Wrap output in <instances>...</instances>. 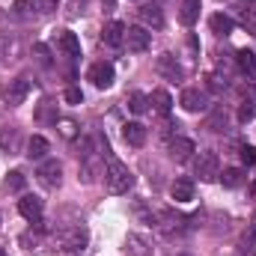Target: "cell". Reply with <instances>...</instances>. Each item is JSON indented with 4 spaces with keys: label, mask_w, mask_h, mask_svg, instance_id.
Listing matches in <instances>:
<instances>
[{
    "label": "cell",
    "mask_w": 256,
    "mask_h": 256,
    "mask_svg": "<svg viewBox=\"0 0 256 256\" xmlns=\"http://www.w3.org/2000/svg\"><path fill=\"white\" fill-rule=\"evenodd\" d=\"M104 185H108V191H110V194H128V191H131V185H134V176H131V170H128L120 158H114V155L108 158Z\"/></svg>",
    "instance_id": "6da1fadb"
},
{
    "label": "cell",
    "mask_w": 256,
    "mask_h": 256,
    "mask_svg": "<svg viewBox=\"0 0 256 256\" xmlns=\"http://www.w3.org/2000/svg\"><path fill=\"white\" fill-rule=\"evenodd\" d=\"M84 248H86V230L84 226H72V230H63L57 236V250L63 256H78L84 254Z\"/></svg>",
    "instance_id": "7a4b0ae2"
},
{
    "label": "cell",
    "mask_w": 256,
    "mask_h": 256,
    "mask_svg": "<svg viewBox=\"0 0 256 256\" xmlns=\"http://www.w3.org/2000/svg\"><path fill=\"white\" fill-rule=\"evenodd\" d=\"M194 176H200V182H214L220 176V161L212 149H202L194 158Z\"/></svg>",
    "instance_id": "3957f363"
},
{
    "label": "cell",
    "mask_w": 256,
    "mask_h": 256,
    "mask_svg": "<svg viewBox=\"0 0 256 256\" xmlns=\"http://www.w3.org/2000/svg\"><path fill=\"white\" fill-rule=\"evenodd\" d=\"M179 104H182L188 114H202V110L208 108V96H206V90H200V86H185Z\"/></svg>",
    "instance_id": "277c9868"
},
{
    "label": "cell",
    "mask_w": 256,
    "mask_h": 256,
    "mask_svg": "<svg viewBox=\"0 0 256 256\" xmlns=\"http://www.w3.org/2000/svg\"><path fill=\"white\" fill-rule=\"evenodd\" d=\"M155 72L161 74V78H167V80H182L185 78V68H182V63L167 51V54H161L158 60H155Z\"/></svg>",
    "instance_id": "5b68a950"
},
{
    "label": "cell",
    "mask_w": 256,
    "mask_h": 256,
    "mask_svg": "<svg viewBox=\"0 0 256 256\" xmlns=\"http://www.w3.org/2000/svg\"><path fill=\"white\" fill-rule=\"evenodd\" d=\"M102 158H104V155H98V152H92V155H84V158H80V182H84V185H92V182H96V176H102V173H104Z\"/></svg>",
    "instance_id": "8992f818"
},
{
    "label": "cell",
    "mask_w": 256,
    "mask_h": 256,
    "mask_svg": "<svg viewBox=\"0 0 256 256\" xmlns=\"http://www.w3.org/2000/svg\"><path fill=\"white\" fill-rule=\"evenodd\" d=\"M36 176H39V182H42L45 188H57V185H60V179H63V167H60V161L45 158V161L39 164Z\"/></svg>",
    "instance_id": "52a82bcc"
},
{
    "label": "cell",
    "mask_w": 256,
    "mask_h": 256,
    "mask_svg": "<svg viewBox=\"0 0 256 256\" xmlns=\"http://www.w3.org/2000/svg\"><path fill=\"white\" fill-rule=\"evenodd\" d=\"M155 224H158L167 236H173V232H182V230H185L188 218H185V214H179V212H173V208H164V212H158V214H155Z\"/></svg>",
    "instance_id": "ba28073f"
},
{
    "label": "cell",
    "mask_w": 256,
    "mask_h": 256,
    "mask_svg": "<svg viewBox=\"0 0 256 256\" xmlns=\"http://www.w3.org/2000/svg\"><path fill=\"white\" fill-rule=\"evenodd\" d=\"M27 92H30V80H27V78H15V80L6 86L3 98H6V104H9V108H18V104H24Z\"/></svg>",
    "instance_id": "9c48e42d"
},
{
    "label": "cell",
    "mask_w": 256,
    "mask_h": 256,
    "mask_svg": "<svg viewBox=\"0 0 256 256\" xmlns=\"http://www.w3.org/2000/svg\"><path fill=\"white\" fill-rule=\"evenodd\" d=\"M86 78L92 80V86H98V90H108L110 84H114V66L110 63H92L90 66V72H86Z\"/></svg>",
    "instance_id": "30bf717a"
},
{
    "label": "cell",
    "mask_w": 256,
    "mask_h": 256,
    "mask_svg": "<svg viewBox=\"0 0 256 256\" xmlns=\"http://www.w3.org/2000/svg\"><path fill=\"white\" fill-rule=\"evenodd\" d=\"M167 149H170V158L173 161H188L194 152H196V146H194L191 137H170V143H167Z\"/></svg>",
    "instance_id": "8fae6325"
},
{
    "label": "cell",
    "mask_w": 256,
    "mask_h": 256,
    "mask_svg": "<svg viewBox=\"0 0 256 256\" xmlns=\"http://www.w3.org/2000/svg\"><path fill=\"white\" fill-rule=\"evenodd\" d=\"M102 42H104L108 48L126 45V24H122V21H108V24L102 27Z\"/></svg>",
    "instance_id": "7c38bea8"
},
{
    "label": "cell",
    "mask_w": 256,
    "mask_h": 256,
    "mask_svg": "<svg viewBox=\"0 0 256 256\" xmlns=\"http://www.w3.org/2000/svg\"><path fill=\"white\" fill-rule=\"evenodd\" d=\"M256 116V92L250 86H244L238 92V122H250Z\"/></svg>",
    "instance_id": "4fadbf2b"
},
{
    "label": "cell",
    "mask_w": 256,
    "mask_h": 256,
    "mask_svg": "<svg viewBox=\"0 0 256 256\" xmlns=\"http://www.w3.org/2000/svg\"><path fill=\"white\" fill-rule=\"evenodd\" d=\"M149 33L143 30V27H126V45L128 51H134V54H143L146 48H149Z\"/></svg>",
    "instance_id": "5bb4252c"
},
{
    "label": "cell",
    "mask_w": 256,
    "mask_h": 256,
    "mask_svg": "<svg viewBox=\"0 0 256 256\" xmlns=\"http://www.w3.org/2000/svg\"><path fill=\"white\" fill-rule=\"evenodd\" d=\"M137 15H140V21H143L146 27H155V30L164 27V12H161L158 3H143V6L137 9Z\"/></svg>",
    "instance_id": "9a60e30c"
},
{
    "label": "cell",
    "mask_w": 256,
    "mask_h": 256,
    "mask_svg": "<svg viewBox=\"0 0 256 256\" xmlns=\"http://www.w3.org/2000/svg\"><path fill=\"white\" fill-rule=\"evenodd\" d=\"M42 208H45V206H42V200H39L36 194H24V196L18 200V212H21L27 220H39V218H42Z\"/></svg>",
    "instance_id": "2e32d148"
},
{
    "label": "cell",
    "mask_w": 256,
    "mask_h": 256,
    "mask_svg": "<svg viewBox=\"0 0 256 256\" xmlns=\"http://www.w3.org/2000/svg\"><path fill=\"white\" fill-rule=\"evenodd\" d=\"M57 51H63L68 60L80 57V39H78L72 30H60V36H57Z\"/></svg>",
    "instance_id": "e0dca14e"
},
{
    "label": "cell",
    "mask_w": 256,
    "mask_h": 256,
    "mask_svg": "<svg viewBox=\"0 0 256 256\" xmlns=\"http://www.w3.org/2000/svg\"><path fill=\"white\" fill-rule=\"evenodd\" d=\"M18 146H21V131L15 126H6V128H0V149L3 152H18Z\"/></svg>",
    "instance_id": "ac0fdd59"
},
{
    "label": "cell",
    "mask_w": 256,
    "mask_h": 256,
    "mask_svg": "<svg viewBox=\"0 0 256 256\" xmlns=\"http://www.w3.org/2000/svg\"><path fill=\"white\" fill-rule=\"evenodd\" d=\"M27 158H30V161H45V158H48V140H45L42 134H33V137L27 140Z\"/></svg>",
    "instance_id": "d6986e66"
},
{
    "label": "cell",
    "mask_w": 256,
    "mask_h": 256,
    "mask_svg": "<svg viewBox=\"0 0 256 256\" xmlns=\"http://www.w3.org/2000/svg\"><path fill=\"white\" fill-rule=\"evenodd\" d=\"M36 122H42V126H57V122H60V120H57V102L45 98V102L36 108Z\"/></svg>",
    "instance_id": "ffe728a7"
},
{
    "label": "cell",
    "mask_w": 256,
    "mask_h": 256,
    "mask_svg": "<svg viewBox=\"0 0 256 256\" xmlns=\"http://www.w3.org/2000/svg\"><path fill=\"white\" fill-rule=\"evenodd\" d=\"M170 196H173L176 202H191L194 200V182L191 179H176V182L170 185Z\"/></svg>",
    "instance_id": "44dd1931"
},
{
    "label": "cell",
    "mask_w": 256,
    "mask_h": 256,
    "mask_svg": "<svg viewBox=\"0 0 256 256\" xmlns=\"http://www.w3.org/2000/svg\"><path fill=\"white\" fill-rule=\"evenodd\" d=\"M200 0H182V6H179V21L185 24V27H194L196 24V18H200Z\"/></svg>",
    "instance_id": "7402d4cb"
},
{
    "label": "cell",
    "mask_w": 256,
    "mask_h": 256,
    "mask_svg": "<svg viewBox=\"0 0 256 256\" xmlns=\"http://www.w3.org/2000/svg\"><path fill=\"white\" fill-rule=\"evenodd\" d=\"M149 104H152V110H155V114L167 116V114H170V108H173V98H170V92H167V90H155V92L149 96Z\"/></svg>",
    "instance_id": "603a6c76"
},
{
    "label": "cell",
    "mask_w": 256,
    "mask_h": 256,
    "mask_svg": "<svg viewBox=\"0 0 256 256\" xmlns=\"http://www.w3.org/2000/svg\"><path fill=\"white\" fill-rule=\"evenodd\" d=\"M122 137H126L128 146H143L146 143V128L140 122H128V126H122Z\"/></svg>",
    "instance_id": "cb8c5ba5"
},
{
    "label": "cell",
    "mask_w": 256,
    "mask_h": 256,
    "mask_svg": "<svg viewBox=\"0 0 256 256\" xmlns=\"http://www.w3.org/2000/svg\"><path fill=\"white\" fill-rule=\"evenodd\" d=\"M208 24H212V30H214L218 36H230V33L236 30V21H232L230 15H224V12L212 15V18H208Z\"/></svg>",
    "instance_id": "d4e9b609"
},
{
    "label": "cell",
    "mask_w": 256,
    "mask_h": 256,
    "mask_svg": "<svg viewBox=\"0 0 256 256\" xmlns=\"http://www.w3.org/2000/svg\"><path fill=\"white\" fill-rule=\"evenodd\" d=\"M218 179L224 182V188H242V185L248 182L244 170H238V167H230V170H224V176H218Z\"/></svg>",
    "instance_id": "484cf974"
},
{
    "label": "cell",
    "mask_w": 256,
    "mask_h": 256,
    "mask_svg": "<svg viewBox=\"0 0 256 256\" xmlns=\"http://www.w3.org/2000/svg\"><path fill=\"white\" fill-rule=\"evenodd\" d=\"M126 254L128 256H149V244H146V238H140V236H128L126 238Z\"/></svg>",
    "instance_id": "4316f807"
},
{
    "label": "cell",
    "mask_w": 256,
    "mask_h": 256,
    "mask_svg": "<svg viewBox=\"0 0 256 256\" xmlns=\"http://www.w3.org/2000/svg\"><path fill=\"white\" fill-rule=\"evenodd\" d=\"M206 128H208V131H214V134L226 131V114H224V108H214V110L206 116Z\"/></svg>",
    "instance_id": "83f0119b"
},
{
    "label": "cell",
    "mask_w": 256,
    "mask_h": 256,
    "mask_svg": "<svg viewBox=\"0 0 256 256\" xmlns=\"http://www.w3.org/2000/svg\"><path fill=\"white\" fill-rule=\"evenodd\" d=\"M126 104H128V110H131V114H137V116H140V114H146V110H149V96H143V92H131V96L126 98Z\"/></svg>",
    "instance_id": "f1b7e54d"
},
{
    "label": "cell",
    "mask_w": 256,
    "mask_h": 256,
    "mask_svg": "<svg viewBox=\"0 0 256 256\" xmlns=\"http://www.w3.org/2000/svg\"><path fill=\"white\" fill-rule=\"evenodd\" d=\"M236 63H238V68H242V72L254 74V72H256V54H254V51H248V48H242V51L236 54Z\"/></svg>",
    "instance_id": "f546056e"
},
{
    "label": "cell",
    "mask_w": 256,
    "mask_h": 256,
    "mask_svg": "<svg viewBox=\"0 0 256 256\" xmlns=\"http://www.w3.org/2000/svg\"><path fill=\"white\" fill-rule=\"evenodd\" d=\"M33 224H36V230H27V232L21 236V244H24V248H33V244H39V242H42V232H45V230H42V224H39V220H33Z\"/></svg>",
    "instance_id": "4dcf8cb0"
},
{
    "label": "cell",
    "mask_w": 256,
    "mask_h": 256,
    "mask_svg": "<svg viewBox=\"0 0 256 256\" xmlns=\"http://www.w3.org/2000/svg\"><path fill=\"white\" fill-rule=\"evenodd\" d=\"M36 6H39V0H15V6H12V9H15V15H18V18H27Z\"/></svg>",
    "instance_id": "1f68e13d"
},
{
    "label": "cell",
    "mask_w": 256,
    "mask_h": 256,
    "mask_svg": "<svg viewBox=\"0 0 256 256\" xmlns=\"http://www.w3.org/2000/svg\"><path fill=\"white\" fill-rule=\"evenodd\" d=\"M6 188H9V191H24V173H21V170H12V173L6 176Z\"/></svg>",
    "instance_id": "d6a6232c"
},
{
    "label": "cell",
    "mask_w": 256,
    "mask_h": 256,
    "mask_svg": "<svg viewBox=\"0 0 256 256\" xmlns=\"http://www.w3.org/2000/svg\"><path fill=\"white\" fill-rule=\"evenodd\" d=\"M33 54H36V60H39V66H45V68H51V51L42 45V42H36L33 45Z\"/></svg>",
    "instance_id": "836d02e7"
},
{
    "label": "cell",
    "mask_w": 256,
    "mask_h": 256,
    "mask_svg": "<svg viewBox=\"0 0 256 256\" xmlns=\"http://www.w3.org/2000/svg\"><path fill=\"white\" fill-rule=\"evenodd\" d=\"M57 128H60V134H63L66 140H74L78 137V122H72V120H60Z\"/></svg>",
    "instance_id": "e575fe53"
},
{
    "label": "cell",
    "mask_w": 256,
    "mask_h": 256,
    "mask_svg": "<svg viewBox=\"0 0 256 256\" xmlns=\"http://www.w3.org/2000/svg\"><path fill=\"white\" fill-rule=\"evenodd\" d=\"M63 98L68 102V104H80V102H84V92H80L78 86H68V90L63 92Z\"/></svg>",
    "instance_id": "d590c367"
},
{
    "label": "cell",
    "mask_w": 256,
    "mask_h": 256,
    "mask_svg": "<svg viewBox=\"0 0 256 256\" xmlns=\"http://www.w3.org/2000/svg\"><path fill=\"white\" fill-rule=\"evenodd\" d=\"M242 161L248 167H256V146H242Z\"/></svg>",
    "instance_id": "8d00e7d4"
},
{
    "label": "cell",
    "mask_w": 256,
    "mask_h": 256,
    "mask_svg": "<svg viewBox=\"0 0 256 256\" xmlns=\"http://www.w3.org/2000/svg\"><path fill=\"white\" fill-rule=\"evenodd\" d=\"M208 90H212V92H220V90H226V78L208 74Z\"/></svg>",
    "instance_id": "74e56055"
},
{
    "label": "cell",
    "mask_w": 256,
    "mask_h": 256,
    "mask_svg": "<svg viewBox=\"0 0 256 256\" xmlns=\"http://www.w3.org/2000/svg\"><path fill=\"white\" fill-rule=\"evenodd\" d=\"M60 6V0H39V12H54Z\"/></svg>",
    "instance_id": "f35d334b"
},
{
    "label": "cell",
    "mask_w": 256,
    "mask_h": 256,
    "mask_svg": "<svg viewBox=\"0 0 256 256\" xmlns=\"http://www.w3.org/2000/svg\"><path fill=\"white\" fill-rule=\"evenodd\" d=\"M102 6H104V12H110L114 9V0H102Z\"/></svg>",
    "instance_id": "ab89813d"
},
{
    "label": "cell",
    "mask_w": 256,
    "mask_h": 256,
    "mask_svg": "<svg viewBox=\"0 0 256 256\" xmlns=\"http://www.w3.org/2000/svg\"><path fill=\"white\" fill-rule=\"evenodd\" d=\"M250 196H256V182H254V185H250Z\"/></svg>",
    "instance_id": "60d3db41"
},
{
    "label": "cell",
    "mask_w": 256,
    "mask_h": 256,
    "mask_svg": "<svg viewBox=\"0 0 256 256\" xmlns=\"http://www.w3.org/2000/svg\"><path fill=\"white\" fill-rule=\"evenodd\" d=\"M0 256H6V250H3V248H0Z\"/></svg>",
    "instance_id": "b9f144b4"
},
{
    "label": "cell",
    "mask_w": 256,
    "mask_h": 256,
    "mask_svg": "<svg viewBox=\"0 0 256 256\" xmlns=\"http://www.w3.org/2000/svg\"><path fill=\"white\" fill-rule=\"evenodd\" d=\"M185 256H191V254H185Z\"/></svg>",
    "instance_id": "7bdbcfd3"
}]
</instances>
